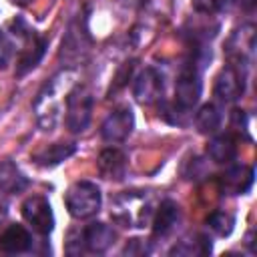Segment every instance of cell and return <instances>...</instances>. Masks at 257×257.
I'll list each match as a JSON object with an SVG mask.
<instances>
[{
  "label": "cell",
  "mask_w": 257,
  "mask_h": 257,
  "mask_svg": "<svg viewBox=\"0 0 257 257\" xmlns=\"http://www.w3.org/2000/svg\"><path fill=\"white\" fill-rule=\"evenodd\" d=\"M64 203L68 213L74 219H86L92 217L94 213H98L102 197H100V189L90 183V181H76L74 185H70V189L64 195Z\"/></svg>",
  "instance_id": "cell-1"
},
{
  "label": "cell",
  "mask_w": 257,
  "mask_h": 257,
  "mask_svg": "<svg viewBox=\"0 0 257 257\" xmlns=\"http://www.w3.org/2000/svg\"><path fill=\"white\" fill-rule=\"evenodd\" d=\"M92 114V94L86 86H74L66 96V126L72 133H82Z\"/></svg>",
  "instance_id": "cell-2"
},
{
  "label": "cell",
  "mask_w": 257,
  "mask_h": 257,
  "mask_svg": "<svg viewBox=\"0 0 257 257\" xmlns=\"http://www.w3.org/2000/svg\"><path fill=\"white\" fill-rule=\"evenodd\" d=\"M22 217L40 235H48L54 229V215L50 203L42 195H30L22 203Z\"/></svg>",
  "instance_id": "cell-3"
},
{
  "label": "cell",
  "mask_w": 257,
  "mask_h": 257,
  "mask_svg": "<svg viewBox=\"0 0 257 257\" xmlns=\"http://www.w3.org/2000/svg\"><path fill=\"white\" fill-rule=\"evenodd\" d=\"M199 96H201V78H199L197 68L189 64L179 72L177 86H175V102L183 110H189L197 104Z\"/></svg>",
  "instance_id": "cell-4"
},
{
  "label": "cell",
  "mask_w": 257,
  "mask_h": 257,
  "mask_svg": "<svg viewBox=\"0 0 257 257\" xmlns=\"http://www.w3.org/2000/svg\"><path fill=\"white\" fill-rule=\"evenodd\" d=\"M133 126H135L133 110L126 106H120V108H114L104 118V122L100 126V135L106 143H120L133 133Z\"/></svg>",
  "instance_id": "cell-5"
},
{
  "label": "cell",
  "mask_w": 257,
  "mask_h": 257,
  "mask_svg": "<svg viewBox=\"0 0 257 257\" xmlns=\"http://www.w3.org/2000/svg\"><path fill=\"white\" fill-rule=\"evenodd\" d=\"M133 94L141 104H151L163 94V76L155 68H145L133 86Z\"/></svg>",
  "instance_id": "cell-6"
},
{
  "label": "cell",
  "mask_w": 257,
  "mask_h": 257,
  "mask_svg": "<svg viewBox=\"0 0 257 257\" xmlns=\"http://www.w3.org/2000/svg\"><path fill=\"white\" fill-rule=\"evenodd\" d=\"M253 169L249 165H233L221 175V189L227 195H245L253 185Z\"/></svg>",
  "instance_id": "cell-7"
},
{
  "label": "cell",
  "mask_w": 257,
  "mask_h": 257,
  "mask_svg": "<svg viewBox=\"0 0 257 257\" xmlns=\"http://www.w3.org/2000/svg\"><path fill=\"white\" fill-rule=\"evenodd\" d=\"M243 94V74L235 66H227L215 80V96L223 102H233Z\"/></svg>",
  "instance_id": "cell-8"
},
{
  "label": "cell",
  "mask_w": 257,
  "mask_h": 257,
  "mask_svg": "<svg viewBox=\"0 0 257 257\" xmlns=\"http://www.w3.org/2000/svg\"><path fill=\"white\" fill-rule=\"evenodd\" d=\"M126 155L118 149H104L100 155H98V161H96V167H98V173L104 177V179H112V181H118L124 177L126 173Z\"/></svg>",
  "instance_id": "cell-9"
},
{
  "label": "cell",
  "mask_w": 257,
  "mask_h": 257,
  "mask_svg": "<svg viewBox=\"0 0 257 257\" xmlns=\"http://www.w3.org/2000/svg\"><path fill=\"white\" fill-rule=\"evenodd\" d=\"M112 239H114V231L106 223H90L80 233L82 245H86L88 251H94V253L106 251L112 245Z\"/></svg>",
  "instance_id": "cell-10"
},
{
  "label": "cell",
  "mask_w": 257,
  "mask_h": 257,
  "mask_svg": "<svg viewBox=\"0 0 257 257\" xmlns=\"http://www.w3.org/2000/svg\"><path fill=\"white\" fill-rule=\"evenodd\" d=\"M32 247V235L22 225H8L0 233V251L2 253H24Z\"/></svg>",
  "instance_id": "cell-11"
},
{
  "label": "cell",
  "mask_w": 257,
  "mask_h": 257,
  "mask_svg": "<svg viewBox=\"0 0 257 257\" xmlns=\"http://www.w3.org/2000/svg\"><path fill=\"white\" fill-rule=\"evenodd\" d=\"M44 48H46V40L40 38L38 34H34V30L30 32L28 40H26V46L18 58V66H16V74L22 76L26 74L28 70H32L44 56Z\"/></svg>",
  "instance_id": "cell-12"
},
{
  "label": "cell",
  "mask_w": 257,
  "mask_h": 257,
  "mask_svg": "<svg viewBox=\"0 0 257 257\" xmlns=\"http://www.w3.org/2000/svg\"><path fill=\"white\" fill-rule=\"evenodd\" d=\"M76 151L74 143H52L48 147H42L32 155V161L40 167H56L68 157H72Z\"/></svg>",
  "instance_id": "cell-13"
},
{
  "label": "cell",
  "mask_w": 257,
  "mask_h": 257,
  "mask_svg": "<svg viewBox=\"0 0 257 257\" xmlns=\"http://www.w3.org/2000/svg\"><path fill=\"white\" fill-rule=\"evenodd\" d=\"M28 187V177L18 169L14 161H2L0 163V191L2 193H22Z\"/></svg>",
  "instance_id": "cell-14"
},
{
  "label": "cell",
  "mask_w": 257,
  "mask_h": 257,
  "mask_svg": "<svg viewBox=\"0 0 257 257\" xmlns=\"http://www.w3.org/2000/svg\"><path fill=\"white\" fill-rule=\"evenodd\" d=\"M207 155L219 165H229L237 157V141L231 135H219L209 141Z\"/></svg>",
  "instance_id": "cell-15"
},
{
  "label": "cell",
  "mask_w": 257,
  "mask_h": 257,
  "mask_svg": "<svg viewBox=\"0 0 257 257\" xmlns=\"http://www.w3.org/2000/svg\"><path fill=\"white\" fill-rule=\"evenodd\" d=\"M177 219H179V205H177L175 201H171V199L163 201V203L159 205L157 215H155V221H153V231H155V235H161V237L167 235V233L175 227Z\"/></svg>",
  "instance_id": "cell-16"
},
{
  "label": "cell",
  "mask_w": 257,
  "mask_h": 257,
  "mask_svg": "<svg viewBox=\"0 0 257 257\" xmlns=\"http://www.w3.org/2000/svg\"><path fill=\"white\" fill-rule=\"evenodd\" d=\"M195 124L199 128V133L203 135H211V133H217L219 126H221V110L215 106V104H203L195 116Z\"/></svg>",
  "instance_id": "cell-17"
},
{
  "label": "cell",
  "mask_w": 257,
  "mask_h": 257,
  "mask_svg": "<svg viewBox=\"0 0 257 257\" xmlns=\"http://www.w3.org/2000/svg\"><path fill=\"white\" fill-rule=\"evenodd\" d=\"M211 251V243L205 235H195L193 239L181 241L171 249V255H207Z\"/></svg>",
  "instance_id": "cell-18"
},
{
  "label": "cell",
  "mask_w": 257,
  "mask_h": 257,
  "mask_svg": "<svg viewBox=\"0 0 257 257\" xmlns=\"http://www.w3.org/2000/svg\"><path fill=\"white\" fill-rule=\"evenodd\" d=\"M233 225H235V219L225 211H213L207 217V227L219 237H227L233 231Z\"/></svg>",
  "instance_id": "cell-19"
},
{
  "label": "cell",
  "mask_w": 257,
  "mask_h": 257,
  "mask_svg": "<svg viewBox=\"0 0 257 257\" xmlns=\"http://www.w3.org/2000/svg\"><path fill=\"white\" fill-rule=\"evenodd\" d=\"M10 56H12V44L8 36L0 30V68H4L10 62Z\"/></svg>",
  "instance_id": "cell-20"
},
{
  "label": "cell",
  "mask_w": 257,
  "mask_h": 257,
  "mask_svg": "<svg viewBox=\"0 0 257 257\" xmlns=\"http://www.w3.org/2000/svg\"><path fill=\"white\" fill-rule=\"evenodd\" d=\"M229 4V0H195V8L203 10V12H215V10H223Z\"/></svg>",
  "instance_id": "cell-21"
},
{
  "label": "cell",
  "mask_w": 257,
  "mask_h": 257,
  "mask_svg": "<svg viewBox=\"0 0 257 257\" xmlns=\"http://www.w3.org/2000/svg\"><path fill=\"white\" fill-rule=\"evenodd\" d=\"M124 253L126 255H143V253H147V247L141 239H131L124 247Z\"/></svg>",
  "instance_id": "cell-22"
},
{
  "label": "cell",
  "mask_w": 257,
  "mask_h": 257,
  "mask_svg": "<svg viewBox=\"0 0 257 257\" xmlns=\"http://www.w3.org/2000/svg\"><path fill=\"white\" fill-rule=\"evenodd\" d=\"M241 2H243V6H245L247 10H251V8H253V4H255V0H241Z\"/></svg>",
  "instance_id": "cell-23"
},
{
  "label": "cell",
  "mask_w": 257,
  "mask_h": 257,
  "mask_svg": "<svg viewBox=\"0 0 257 257\" xmlns=\"http://www.w3.org/2000/svg\"><path fill=\"white\" fill-rule=\"evenodd\" d=\"M14 4H18V6H26L28 2H32V0H12Z\"/></svg>",
  "instance_id": "cell-24"
}]
</instances>
